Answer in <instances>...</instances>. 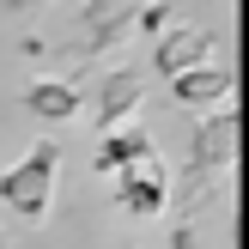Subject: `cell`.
I'll list each match as a JSON object with an SVG mask.
<instances>
[{
    "mask_svg": "<svg viewBox=\"0 0 249 249\" xmlns=\"http://www.w3.org/2000/svg\"><path fill=\"white\" fill-rule=\"evenodd\" d=\"M152 152H158L152 128H146V122L134 116V122H122V128H109V134H104V146H97L91 170H97V177H116L122 164H134V158H152Z\"/></svg>",
    "mask_w": 249,
    "mask_h": 249,
    "instance_id": "ba28073f",
    "label": "cell"
},
{
    "mask_svg": "<svg viewBox=\"0 0 249 249\" xmlns=\"http://www.w3.org/2000/svg\"><path fill=\"white\" fill-rule=\"evenodd\" d=\"M140 104H146V73H140V67H109V73L91 79V91H79V109H91V128H97V134L134 122Z\"/></svg>",
    "mask_w": 249,
    "mask_h": 249,
    "instance_id": "7a4b0ae2",
    "label": "cell"
},
{
    "mask_svg": "<svg viewBox=\"0 0 249 249\" xmlns=\"http://www.w3.org/2000/svg\"><path fill=\"white\" fill-rule=\"evenodd\" d=\"M79 73H43V79L24 85V116H36L43 128H61V122L79 116Z\"/></svg>",
    "mask_w": 249,
    "mask_h": 249,
    "instance_id": "8992f818",
    "label": "cell"
},
{
    "mask_svg": "<svg viewBox=\"0 0 249 249\" xmlns=\"http://www.w3.org/2000/svg\"><path fill=\"white\" fill-rule=\"evenodd\" d=\"M109 201H116V213L128 219H152L170 207V164L164 158H134V164H122L116 177H109Z\"/></svg>",
    "mask_w": 249,
    "mask_h": 249,
    "instance_id": "3957f363",
    "label": "cell"
},
{
    "mask_svg": "<svg viewBox=\"0 0 249 249\" xmlns=\"http://www.w3.org/2000/svg\"><path fill=\"white\" fill-rule=\"evenodd\" d=\"M170 249H201V213H182L170 225Z\"/></svg>",
    "mask_w": 249,
    "mask_h": 249,
    "instance_id": "9c48e42d",
    "label": "cell"
},
{
    "mask_svg": "<svg viewBox=\"0 0 249 249\" xmlns=\"http://www.w3.org/2000/svg\"><path fill=\"white\" fill-rule=\"evenodd\" d=\"M189 164L225 170V177H231V164H237V116H231L225 104L201 109V122H195V134H189Z\"/></svg>",
    "mask_w": 249,
    "mask_h": 249,
    "instance_id": "5b68a950",
    "label": "cell"
},
{
    "mask_svg": "<svg viewBox=\"0 0 249 249\" xmlns=\"http://www.w3.org/2000/svg\"><path fill=\"white\" fill-rule=\"evenodd\" d=\"M43 6H55V0H0V12H43Z\"/></svg>",
    "mask_w": 249,
    "mask_h": 249,
    "instance_id": "30bf717a",
    "label": "cell"
},
{
    "mask_svg": "<svg viewBox=\"0 0 249 249\" xmlns=\"http://www.w3.org/2000/svg\"><path fill=\"white\" fill-rule=\"evenodd\" d=\"M213 49H219V31H207V24H164L158 43H152V73L158 79H177V73L213 61Z\"/></svg>",
    "mask_w": 249,
    "mask_h": 249,
    "instance_id": "277c9868",
    "label": "cell"
},
{
    "mask_svg": "<svg viewBox=\"0 0 249 249\" xmlns=\"http://www.w3.org/2000/svg\"><path fill=\"white\" fill-rule=\"evenodd\" d=\"M231 91H237L231 67H213V61H201V67H189V73L170 79V97L189 104V109H219V104H231Z\"/></svg>",
    "mask_w": 249,
    "mask_h": 249,
    "instance_id": "52a82bcc",
    "label": "cell"
},
{
    "mask_svg": "<svg viewBox=\"0 0 249 249\" xmlns=\"http://www.w3.org/2000/svg\"><path fill=\"white\" fill-rule=\"evenodd\" d=\"M0 249H12V243H6V231H0Z\"/></svg>",
    "mask_w": 249,
    "mask_h": 249,
    "instance_id": "8fae6325",
    "label": "cell"
},
{
    "mask_svg": "<svg viewBox=\"0 0 249 249\" xmlns=\"http://www.w3.org/2000/svg\"><path fill=\"white\" fill-rule=\"evenodd\" d=\"M55 189H61V146L55 140H36L18 164L0 177V201L24 219V225H43L55 213Z\"/></svg>",
    "mask_w": 249,
    "mask_h": 249,
    "instance_id": "6da1fadb",
    "label": "cell"
}]
</instances>
